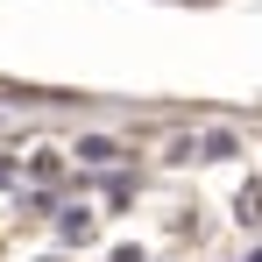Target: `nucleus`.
I'll list each match as a JSON object with an SVG mask.
<instances>
[{
	"instance_id": "f03ea898",
	"label": "nucleus",
	"mask_w": 262,
	"mask_h": 262,
	"mask_svg": "<svg viewBox=\"0 0 262 262\" xmlns=\"http://www.w3.org/2000/svg\"><path fill=\"white\" fill-rule=\"evenodd\" d=\"M128 156V142H114V135H78V163H121Z\"/></svg>"
},
{
	"instance_id": "f257e3e1",
	"label": "nucleus",
	"mask_w": 262,
	"mask_h": 262,
	"mask_svg": "<svg viewBox=\"0 0 262 262\" xmlns=\"http://www.w3.org/2000/svg\"><path fill=\"white\" fill-rule=\"evenodd\" d=\"M234 149H241V135H234V128H206V135H184V142H170L163 156L184 170V163H227Z\"/></svg>"
},
{
	"instance_id": "7ed1b4c3",
	"label": "nucleus",
	"mask_w": 262,
	"mask_h": 262,
	"mask_svg": "<svg viewBox=\"0 0 262 262\" xmlns=\"http://www.w3.org/2000/svg\"><path fill=\"white\" fill-rule=\"evenodd\" d=\"M234 220H241V227H262V177H248V184L234 191Z\"/></svg>"
},
{
	"instance_id": "39448f33",
	"label": "nucleus",
	"mask_w": 262,
	"mask_h": 262,
	"mask_svg": "<svg viewBox=\"0 0 262 262\" xmlns=\"http://www.w3.org/2000/svg\"><path fill=\"white\" fill-rule=\"evenodd\" d=\"M128 199H135V177L114 170V177H106V206H128Z\"/></svg>"
},
{
	"instance_id": "20e7f679",
	"label": "nucleus",
	"mask_w": 262,
	"mask_h": 262,
	"mask_svg": "<svg viewBox=\"0 0 262 262\" xmlns=\"http://www.w3.org/2000/svg\"><path fill=\"white\" fill-rule=\"evenodd\" d=\"M57 227H64V241H85V234H92V213H85V206H64Z\"/></svg>"
}]
</instances>
